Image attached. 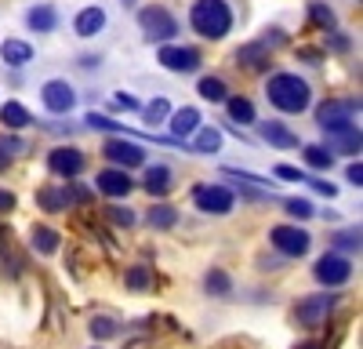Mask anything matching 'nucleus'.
<instances>
[{"mask_svg":"<svg viewBox=\"0 0 363 349\" xmlns=\"http://www.w3.org/2000/svg\"><path fill=\"white\" fill-rule=\"evenodd\" d=\"M218 145H222V131H218V128H203V131L196 135V150H200V153H215Z\"/></svg>","mask_w":363,"mask_h":349,"instance_id":"bb28decb","label":"nucleus"},{"mask_svg":"<svg viewBox=\"0 0 363 349\" xmlns=\"http://www.w3.org/2000/svg\"><path fill=\"white\" fill-rule=\"evenodd\" d=\"M128 284H131L135 291H145L149 284H153V277H149V270H142V266H138V270H131V273H128Z\"/></svg>","mask_w":363,"mask_h":349,"instance_id":"473e14b6","label":"nucleus"},{"mask_svg":"<svg viewBox=\"0 0 363 349\" xmlns=\"http://www.w3.org/2000/svg\"><path fill=\"white\" fill-rule=\"evenodd\" d=\"M145 222L153 226V229H171V226L178 222V211H174V208H167V204H157V208H149Z\"/></svg>","mask_w":363,"mask_h":349,"instance_id":"5701e85b","label":"nucleus"},{"mask_svg":"<svg viewBox=\"0 0 363 349\" xmlns=\"http://www.w3.org/2000/svg\"><path fill=\"white\" fill-rule=\"evenodd\" d=\"M189 18H193V29L207 40H222L233 26V11L225 8V0H196Z\"/></svg>","mask_w":363,"mask_h":349,"instance_id":"f03ea898","label":"nucleus"},{"mask_svg":"<svg viewBox=\"0 0 363 349\" xmlns=\"http://www.w3.org/2000/svg\"><path fill=\"white\" fill-rule=\"evenodd\" d=\"M167 109H171V106H167V99H157V102H149V106H145V121H149V124L164 121V116H167Z\"/></svg>","mask_w":363,"mask_h":349,"instance_id":"2f4dec72","label":"nucleus"},{"mask_svg":"<svg viewBox=\"0 0 363 349\" xmlns=\"http://www.w3.org/2000/svg\"><path fill=\"white\" fill-rule=\"evenodd\" d=\"M272 248L280 255H306L309 251V233L298 226H277L272 229Z\"/></svg>","mask_w":363,"mask_h":349,"instance_id":"0eeeda50","label":"nucleus"},{"mask_svg":"<svg viewBox=\"0 0 363 349\" xmlns=\"http://www.w3.org/2000/svg\"><path fill=\"white\" fill-rule=\"evenodd\" d=\"M330 150H323V145H306V164L309 167H330Z\"/></svg>","mask_w":363,"mask_h":349,"instance_id":"cd10ccee","label":"nucleus"},{"mask_svg":"<svg viewBox=\"0 0 363 349\" xmlns=\"http://www.w3.org/2000/svg\"><path fill=\"white\" fill-rule=\"evenodd\" d=\"M109 222H116V226H131V222H135V211H128V208H109Z\"/></svg>","mask_w":363,"mask_h":349,"instance_id":"c9c22d12","label":"nucleus"},{"mask_svg":"<svg viewBox=\"0 0 363 349\" xmlns=\"http://www.w3.org/2000/svg\"><path fill=\"white\" fill-rule=\"evenodd\" d=\"M287 211L298 215V218H309L313 215V204L309 200H287Z\"/></svg>","mask_w":363,"mask_h":349,"instance_id":"f704fd0d","label":"nucleus"},{"mask_svg":"<svg viewBox=\"0 0 363 349\" xmlns=\"http://www.w3.org/2000/svg\"><path fill=\"white\" fill-rule=\"evenodd\" d=\"M338 244H342V248H352V251H356V248H359V233H342V237H338Z\"/></svg>","mask_w":363,"mask_h":349,"instance_id":"58836bf2","label":"nucleus"},{"mask_svg":"<svg viewBox=\"0 0 363 349\" xmlns=\"http://www.w3.org/2000/svg\"><path fill=\"white\" fill-rule=\"evenodd\" d=\"M313 22L320 29H335V11H330L327 4H313Z\"/></svg>","mask_w":363,"mask_h":349,"instance_id":"7c9ffc66","label":"nucleus"},{"mask_svg":"<svg viewBox=\"0 0 363 349\" xmlns=\"http://www.w3.org/2000/svg\"><path fill=\"white\" fill-rule=\"evenodd\" d=\"M73 196H77V189H66V186H48V189H40L37 193V204L44 211H66L69 204H73Z\"/></svg>","mask_w":363,"mask_h":349,"instance_id":"4468645a","label":"nucleus"},{"mask_svg":"<svg viewBox=\"0 0 363 349\" xmlns=\"http://www.w3.org/2000/svg\"><path fill=\"white\" fill-rule=\"evenodd\" d=\"M4 167H8V160H4V157H0V171H4Z\"/></svg>","mask_w":363,"mask_h":349,"instance_id":"37998d69","label":"nucleus"},{"mask_svg":"<svg viewBox=\"0 0 363 349\" xmlns=\"http://www.w3.org/2000/svg\"><path fill=\"white\" fill-rule=\"evenodd\" d=\"M352 102H323L320 106V113H316V121H320V128L323 131H335V135H342V131H349L352 128Z\"/></svg>","mask_w":363,"mask_h":349,"instance_id":"39448f33","label":"nucleus"},{"mask_svg":"<svg viewBox=\"0 0 363 349\" xmlns=\"http://www.w3.org/2000/svg\"><path fill=\"white\" fill-rule=\"evenodd\" d=\"M265 95H269L272 106L284 109V113H301V109L309 106V84L301 80V77H294V73H277V77L269 80Z\"/></svg>","mask_w":363,"mask_h":349,"instance_id":"f257e3e1","label":"nucleus"},{"mask_svg":"<svg viewBox=\"0 0 363 349\" xmlns=\"http://www.w3.org/2000/svg\"><path fill=\"white\" fill-rule=\"evenodd\" d=\"M22 150V142L15 138V135H8V138H0V157H4V160H11L15 153Z\"/></svg>","mask_w":363,"mask_h":349,"instance_id":"72a5a7b5","label":"nucleus"},{"mask_svg":"<svg viewBox=\"0 0 363 349\" xmlns=\"http://www.w3.org/2000/svg\"><path fill=\"white\" fill-rule=\"evenodd\" d=\"M262 138H265L269 145H277V150H294V145H298V135H294L291 128H284L280 121L262 124Z\"/></svg>","mask_w":363,"mask_h":349,"instance_id":"2eb2a0df","label":"nucleus"},{"mask_svg":"<svg viewBox=\"0 0 363 349\" xmlns=\"http://www.w3.org/2000/svg\"><path fill=\"white\" fill-rule=\"evenodd\" d=\"M33 248H37V255H55L58 251V244H62V237L51 229V226H33Z\"/></svg>","mask_w":363,"mask_h":349,"instance_id":"f3484780","label":"nucleus"},{"mask_svg":"<svg viewBox=\"0 0 363 349\" xmlns=\"http://www.w3.org/2000/svg\"><path fill=\"white\" fill-rule=\"evenodd\" d=\"M116 106H124V109H138V99H131V95H116Z\"/></svg>","mask_w":363,"mask_h":349,"instance_id":"a19ab883","label":"nucleus"},{"mask_svg":"<svg viewBox=\"0 0 363 349\" xmlns=\"http://www.w3.org/2000/svg\"><path fill=\"white\" fill-rule=\"evenodd\" d=\"M138 22H142V33H145L149 40H171V37L178 33L174 15L164 11V8H145V11L138 15Z\"/></svg>","mask_w":363,"mask_h":349,"instance_id":"7ed1b4c3","label":"nucleus"},{"mask_svg":"<svg viewBox=\"0 0 363 349\" xmlns=\"http://www.w3.org/2000/svg\"><path fill=\"white\" fill-rule=\"evenodd\" d=\"M157 58H160V66H167L174 73H193L200 66V51H193V48H160Z\"/></svg>","mask_w":363,"mask_h":349,"instance_id":"9b49d317","label":"nucleus"},{"mask_svg":"<svg viewBox=\"0 0 363 349\" xmlns=\"http://www.w3.org/2000/svg\"><path fill=\"white\" fill-rule=\"evenodd\" d=\"M48 167H51L55 174H62V179H77V174L84 171V153H80V150H69V145H62V150H51Z\"/></svg>","mask_w":363,"mask_h":349,"instance_id":"1a4fd4ad","label":"nucleus"},{"mask_svg":"<svg viewBox=\"0 0 363 349\" xmlns=\"http://www.w3.org/2000/svg\"><path fill=\"white\" fill-rule=\"evenodd\" d=\"M207 291L211 295H229V277L222 270H211L207 273Z\"/></svg>","mask_w":363,"mask_h":349,"instance_id":"c85d7f7f","label":"nucleus"},{"mask_svg":"<svg viewBox=\"0 0 363 349\" xmlns=\"http://www.w3.org/2000/svg\"><path fill=\"white\" fill-rule=\"evenodd\" d=\"M106 157L120 167H142L145 164V150L135 142H120V138H109L106 142Z\"/></svg>","mask_w":363,"mask_h":349,"instance_id":"9d476101","label":"nucleus"},{"mask_svg":"<svg viewBox=\"0 0 363 349\" xmlns=\"http://www.w3.org/2000/svg\"><path fill=\"white\" fill-rule=\"evenodd\" d=\"M0 55H4V62H8V66H26L29 58H33V48H29L26 40H4Z\"/></svg>","mask_w":363,"mask_h":349,"instance_id":"aec40b11","label":"nucleus"},{"mask_svg":"<svg viewBox=\"0 0 363 349\" xmlns=\"http://www.w3.org/2000/svg\"><path fill=\"white\" fill-rule=\"evenodd\" d=\"M229 102V116L236 124H255V106L251 99H225Z\"/></svg>","mask_w":363,"mask_h":349,"instance_id":"b1692460","label":"nucleus"},{"mask_svg":"<svg viewBox=\"0 0 363 349\" xmlns=\"http://www.w3.org/2000/svg\"><path fill=\"white\" fill-rule=\"evenodd\" d=\"M277 174H280L284 182H301V171L291 167V164H277Z\"/></svg>","mask_w":363,"mask_h":349,"instance_id":"e433bc0d","label":"nucleus"},{"mask_svg":"<svg viewBox=\"0 0 363 349\" xmlns=\"http://www.w3.org/2000/svg\"><path fill=\"white\" fill-rule=\"evenodd\" d=\"M26 22H29V29H37V33H51L55 22H58V15H55V8L40 4V8H33V11L26 15Z\"/></svg>","mask_w":363,"mask_h":349,"instance_id":"412c9836","label":"nucleus"},{"mask_svg":"<svg viewBox=\"0 0 363 349\" xmlns=\"http://www.w3.org/2000/svg\"><path fill=\"white\" fill-rule=\"evenodd\" d=\"M193 196H196V208L207 215H229L236 204L233 189H225V186H196Z\"/></svg>","mask_w":363,"mask_h":349,"instance_id":"20e7f679","label":"nucleus"},{"mask_svg":"<svg viewBox=\"0 0 363 349\" xmlns=\"http://www.w3.org/2000/svg\"><path fill=\"white\" fill-rule=\"evenodd\" d=\"M145 189L153 193V196H164L167 189H171V167H164V164H153L145 171Z\"/></svg>","mask_w":363,"mask_h":349,"instance_id":"6ab92c4d","label":"nucleus"},{"mask_svg":"<svg viewBox=\"0 0 363 349\" xmlns=\"http://www.w3.org/2000/svg\"><path fill=\"white\" fill-rule=\"evenodd\" d=\"M200 128V113L193 109V106H182L174 116H171V131L178 135V138H186V135H193Z\"/></svg>","mask_w":363,"mask_h":349,"instance_id":"dca6fc26","label":"nucleus"},{"mask_svg":"<svg viewBox=\"0 0 363 349\" xmlns=\"http://www.w3.org/2000/svg\"><path fill=\"white\" fill-rule=\"evenodd\" d=\"M298 349H323L320 342H306V345H298Z\"/></svg>","mask_w":363,"mask_h":349,"instance_id":"79ce46f5","label":"nucleus"},{"mask_svg":"<svg viewBox=\"0 0 363 349\" xmlns=\"http://www.w3.org/2000/svg\"><path fill=\"white\" fill-rule=\"evenodd\" d=\"M40 99H44V106H48L51 113H69V109L77 106V92H73L66 80H48L44 92H40Z\"/></svg>","mask_w":363,"mask_h":349,"instance_id":"6e6552de","label":"nucleus"},{"mask_svg":"<svg viewBox=\"0 0 363 349\" xmlns=\"http://www.w3.org/2000/svg\"><path fill=\"white\" fill-rule=\"evenodd\" d=\"M200 95L211 99V102H225V84L218 77H203L200 80Z\"/></svg>","mask_w":363,"mask_h":349,"instance_id":"a878e982","label":"nucleus"},{"mask_svg":"<svg viewBox=\"0 0 363 349\" xmlns=\"http://www.w3.org/2000/svg\"><path fill=\"white\" fill-rule=\"evenodd\" d=\"M0 121H4L8 128H26V124H33V116H29V109L22 102H8L4 109H0Z\"/></svg>","mask_w":363,"mask_h":349,"instance_id":"4be33fe9","label":"nucleus"},{"mask_svg":"<svg viewBox=\"0 0 363 349\" xmlns=\"http://www.w3.org/2000/svg\"><path fill=\"white\" fill-rule=\"evenodd\" d=\"M102 26H106V11L102 8H87V11L77 15V33L80 37H95Z\"/></svg>","mask_w":363,"mask_h":349,"instance_id":"a211bd4d","label":"nucleus"},{"mask_svg":"<svg viewBox=\"0 0 363 349\" xmlns=\"http://www.w3.org/2000/svg\"><path fill=\"white\" fill-rule=\"evenodd\" d=\"M11 208H15V193L0 189V211H11Z\"/></svg>","mask_w":363,"mask_h":349,"instance_id":"ea45409f","label":"nucleus"},{"mask_svg":"<svg viewBox=\"0 0 363 349\" xmlns=\"http://www.w3.org/2000/svg\"><path fill=\"white\" fill-rule=\"evenodd\" d=\"M240 62H244V66H251V70H262L265 62H269V51L262 48V44H247V48H240Z\"/></svg>","mask_w":363,"mask_h":349,"instance_id":"393cba45","label":"nucleus"},{"mask_svg":"<svg viewBox=\"0 0 363 349\" xmlns=\"http://www.w3.org/2000/svg\"><path fill=\"white\" fill-rule=\"evenodd\" d=\"M335 306H338L335 295H313V299H301L294 306V313H298L301 324H316V320H323V313H330Z\"/></svg>","mask_w":363,"mask_h":349,"instance_id":"f8f14e48","label":"nucleus"},{"mask_svg":"<svg viewBox=\"0 0 363 349\" xmlns=\"http://www.w3.org/2000/svg\"><path fill=\"white\" fill-rule=\"evenodd\" d=\"M349 277H352V266H349L345 255H323L316 262V280L327 284V287H342Z\"/></svg>","mask_w":363,"mask_h":349,"instance_id":"423d86ee","label":"nucleus"},{"mask_svg":"<svg viewBox=\"0 0 363 349\" xmlns=\"http://www.w3.org/2000/svg\"><path fill=\"white\" fill-rule=\"evenodd\" d=\"M95 186H99L106 196H128L135 182L128 179V171H124V167H109V171H102L99 179H95Z\"/></svg>","mask_w":363,"mask_h":349,"instance_id":"ddd939ff","label":"nucleus"},{"mask_svg":"<svg viewBox=\"0 0 363 349\" xmlns=\"http://www.w3.org/2000/svg\"><path fill=\"white\" fill-rule=\"evenodd\" d=\"M345 174H349V182H352V186H359V182H363V167H359V160H356V164H349V167H345Z\"/></svg>","mask_w":363,"mask_h":349,"instance_id":"4c0bfd02","label":"nucleus"},{"mask_svg":"<svg viewBox=\"0 0 363 349\" xmlns=\"http://www.w3.org/2000/svg\"><path fill=\"white\" fill-rule=\"evenodd\" d=\"M91 335H95V338H109V335H116V324L109 316H95V320H91Z\"/></svg>","mask_w":363,"mask_h":349,"instance_id":"c756f323","label":"nucleus"}]
</instances>
